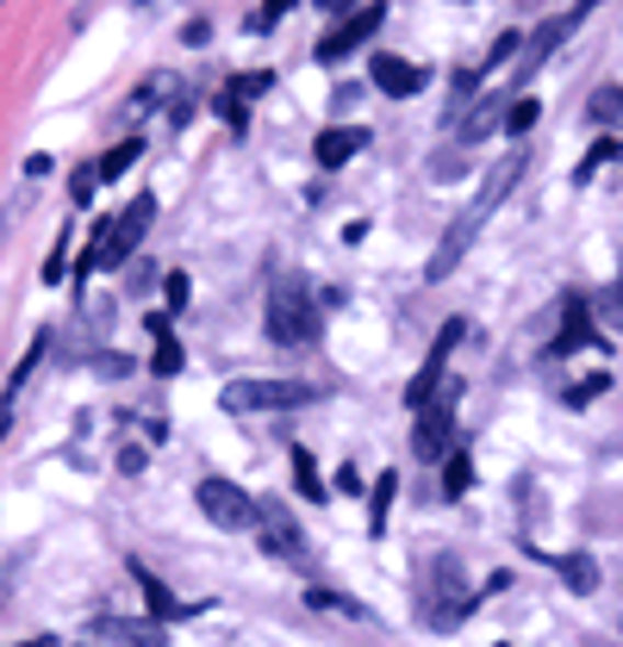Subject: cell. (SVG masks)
<instances>
[{"mask_svg": "<svg viewBox=\"0 0 623 647\" xmlns=\"http://www.w3.org/2000/svg\"><path fill=\"white\" fill-rule=\"evenodd\" d=\"M518 174H524V156H511V162H499V169L487 174V188L474 193L467 218H455V225H449V237L437 243V256H430V268H424V281H449V274H455V262H462L467 243H474V237H480V225H487V212L499 206L511 188H518Z\"/></svg>", "mask_w": 623, "mask_h": 647, "instance_id": "6da1fadb", "label": "cell"}, {"mask_svg": "<svg viewBox=\"0 0 623 647\" xmlns=\"http://www.w3.org/2000/svg\"><path fill=\"white\" fill-rule=\"evenodd\" d=\"M269 337L281 349H306L318 343V305H312L299 274H274L269 281Z\"/></svg>", "mask_w": 623, "mask_h": 647, "instance_id": "7a4b0ae2", "label": "cell"}, {"mask_svg": "<svg viewBox=\"0 0 623 647\" xmlns=\"http://www.w3.org/2000/svg\"><path fill=\"white\" fill-rule=\"evenodd\" d=\"M156 218V193H137L132 206L118 212V218H106V225L94 230V243H88V256H81V274H100V268H118L125 256H132L137 243H144V230H150Z\"/></svg>", "mask_w": 623, "mask_h": 647, "instance_id": "3957f363", "label": "cell"}, {"mask_svg": "<svg viewBox=\"0 0 623 647\" xmlns=\"http://www.w3.org/2000/svg\"><path fill=\"white\" fill-rule=\"evenodd\" d=\"M455 405H462V381L449 374L443 393L418 411V423H411V455L418 461H449L455 455Z\"/></svg>", "mask_w": 623, "mask_h": 647, "instance_id": "277c9868", "label": "cell"}, {"mask_svg": "<svg viewBox=\"0 0 623 647\" xmlns=\"http://www.w3.org/2000/svg\"><path fill=\"white\" fill-rule=\"evenodd\" d=\"M318 393H312L306 381H231L225 393H218V405L231 411V418H256V411H299V405H312Z\"/></svg>", "mask_w": 623, "mask_h": 647, "instance_id": "5b68a950", "label": "cell"}, {"mask_svg": "<svg viewBox=\"0 0 623 647\" xmlns=\"http://www.w3.org/2000/svg\"><path fill=\"white\" fill-rule=\"evenodd\" d=\"M194 504H200V517L213 523V530H225V535H237V530H256V498L237 486V479H200L194 486Z\"/></svg>", "mask_w": 623, "mask_h": 647, "instance_id": "8992f818", "label": "cell"}, {"mask_svg": "<svg viewBox=\"0 0 623 647\" xmlns=\"http://www.w3.org/2000/svg\"><path fill=\"white\" fill-rule=\"evenodd\" d=\"M256 542L274 554V560H306V523H293V511L281 498H256Z\"/></svg>", "mask_w": 623, "mask_h": 647, "instance_id": "52a82bcc", "label": "cell"}, {"mask_svg": "<svg viewBox=\"0 0 623 647\" xmlns=\"http://www.w3.org/2000/svg\"><path fill=\"white\" fill-rule=\"evenodd\" d=\"M462 343V318H449L443 324V337L430 343V355H424V367L406 381V411H424L437 393H443V381H449V349Z\"/></svg>", "mask_w": 623, "mask_h": 647, "instance_id": "ba28073f", "label": "cell"}, {"mask_svg": "<svg viewBox=\"0 0 623 647\" xmlns=\"http://www.w3.org/2000/svg\"><path fill=\"white\" fill-rule=\"evenodd\" d=\"M381 25H387V0H369V7H355L350 20L337 25V32H325V38H318V63H343L350 50H362V44H369Z\"/></svg>", "mask_w": 623, "mask_h": 647, "instance_id": "9c48e42d", "label": "cell"}, {"mask_svg": "<svg viewBox=\"0 0 623 647\" xmlns=\"http://www.w3.org/2000/svg\"><path fill=\"white\" fill-rule=\"evenodd\" d=\"M94 642H106V647H169V628L156 623V616H100Z\"/></svg>", "mask_w": 623, "mask_h": 647, "instance_id": "30bf717a", "label": "cell"}, {"mask_svg": "<svg viewBox=\"0 0 623 647\" xmlns=\"http://www.w3.org/2000/svg\"><path fill=\"white\" fill-rule=\"evenodd\" d=\"M369 76H374V88H381L387 100H411L418 88H424V69H418V63H406V57H374Z\"/></svg>", "mask_w": 623, "mask_h": 647, "instance_id": "8fae6325", "label": "cell"}, {"mask_svg": "<svg viewBox=\"0 0 623 647\" xmlns=\"http://www.w3.org/2000/svg\"><path fill=\"white\" fill-rule=\"evenodd\" d=\"M506 106H511L506 94H492V100H480V106H467V113L449 125V132H455V144L467 150V144H480L487 132H499V125H506Z\"/></svg>", "mask_w": 623, "mask_h": 647, "instance_id": "7c38bea8", "label": "cell"}, {"mask_svg": "<svg viewBox=\"0 0 623 647\" xmlns=\"http://www.w3.org/2000/svg\"><path fill=\"white\" fill-rule=\"evenodd\" d=\"M362 144H369V132H362V125H331V132L312 137V156H318V169H343Z\"/></svg>", "mask_w": 623, "mask_h": 647, "instance_id": "4fadbf2b", "label": "cell"}, {"mask_svg": "<svg viewBox=\"0 0 623 647\" xmlns=\"http://www.w3.org/2000/svg\"><path fill=\"white\" fill-rule=\"evenodd\" d=\"M132 572H137V591H144V604H150L156 623H181V616H188V604H175V598H169V586H162L144 560H132Z\"/></svg>", "mask_w": 623, "mask_h": 647, "instance_id": "5bb4252c", "label": "cell"}, {"mask_svg": "<svg viewBox=\"0 0 623 647\" xmlns=\"http://www.w3.org/2000/svg\"><path fill=\"white\" fill-rule=\"evenodd\" d=\"M586 343H599V330L586 318L580 293H567V324H562V337H555V355H574V349H586Z\"/></svg>", "mask_w": 623, "mask_h": 647, "instance_id": "9a60e30c", "label": "cell"}, {"mask_svg": "<svg viewBox=\"0 0 623 647\" xmlns=\"http://www.w3.org/2000/svg\"><path fill=\"white\" fill-rule=\"evenodd\" d=\"M555 572H562V586L574 591V598H592V591H599V560H592V554H562Z\"/></svg>", "mask_w": 623, "mask_h": 647, "instance_id": "2e32d148", "label": "cell"}, {"mask_svg": "<svg viewBox=\"0 0 623 647\" xmlns=\"http://www.w3.org/2000/svg\"><path fill=\"white\" fill-rule=\"evenodd\" d=\"M393 492H399V474H381L369 492V530L387 535V517H393Z\"/></svg>", "mask_w": 623, "mask_h": 647, "instance_id": "e0dca14e", "label": "cell"}, {"mask_svg": "<svg viewBox=\"0 0 623 647\" xmlns=\"http://www.w3.org/2000/svg\"><path fill=\"white\" fill-rule=\"evenodd\" d=\"M137 156H144V137H125V144H113V150L94 162V174H100V181H118V174L137 162Z\"/></svg>", "mask_w": 623, "mask_h": 647, "instance_id": "ac0fdd59", "label": "cell"}, {"mask_svg": "<svg viewBox=\"0 0 623 647\" xmlns=\"http://www.w3.org/2000/svg\"><path fill=\"white\" fill-rule=\"evenodd\" d=\"M293 486H299V492H306L312 504H318V498H331V486L318 479V461H312L306 449H293Z\"/></svg>", "mask_w": 623, "mask_h": 647, "instance_id": "d6986e66", "label": "cell"}, {"mask_svg": "<svg viewBox=\"0 0 623 647\" xmlns=\"http://www.w3.org/2000/svg\"><path fill=\"white\" fill-rule=\"evenodd\" d=\"M574 20H580V13H562V20H548L543 32H536V38H530V69H536V63H543L548 50H555V44H562L567 32H574Z\"/></svg>", "mask_w": 623, "mask_h": 647, "instance_id": "ffe728a7", "label": "cell"}, {"mask_svg": "<svg viewBox=\"0 0 623 647\" xmlns=\"http://www.w3.org/2000/svg\"><path fill=\"white\" fill-rule=\"evenodd\" d=\"M536 118H543V106H536L530 94H518L506 106V137H530V132H536Z\"/></svg>", "mask_w": 623, "mask_h": 647, "instance_id": "44dd1931", "label": "cell"}, {"mask_svg": "<svg viewBox=\"0 0 623 647\" xmlns=\"http://www.w3.org/2000/svg\"><path fill=\"white\" fill-rule=\"evenodd\" d=\"M467 486H474V461L455 449V455L443 461V492H449V498H467Z\"/></svg>", "mask_w": 623, "mask_h": 647, "instance_id": "7402d4cb", "label": "cell"}, {"mask_svg": "<svg viewBox=\"0 0 623 647\" xmlns=\"http://www.w3.org/2000/svg\"><path fill=\"white\" fill-rule=\"evenodd\" d=\"M150 343H156L150 374H162V381H175V374H181V343H175V330H169V337H150Z\"/></svg>", "mask_w": 623, "mask_h": 647, "instance_id": "603a6c76", "label": "cell"}, {"mask_svg": "<svg viewBox=\"0 0 623 647\" xmlns=\"http://www.w3.org/2000/svg\"><path fill=\"white\" fill-rule=\"evenodd\" d=\"M269 88H274V76H269V69H243V76H231V88H225V94H237L243 106H250V100H262Z\"/></svg>", "mask_w": 623, "mask_h": 647, "instance_id": "cb8c5ba5", "label": "cell"}, {"mask_svg": "<svg viewBox=\"0 0 623 647\" xmlns=\"http://www.w3.org/2000/svg\"><path fill=\"white\" fill-rule=\"evenodd\" d=\"M592 118L599 125H623V88H599L592 94Z\"/></svg>", "mask_w": 623, "mask_h": 647, "instance_id": "d4e9b609", "label": "cell"}, {"mask_svg": "<svg viewBox=\"0 0 623 647\" xmlns=\"http://www.w3.org/2000/svg\"><path fill=\"white\" fill-rule=\"evenodd\" d=\"M306 604H312V610H343V616H355V623L369 616V610L355 604V598H337V591H306Z\"/></svg>", "mask_w": 623, "mask_h": 647, "instance_id": "484cf974", "label": "cell"}, {"mask_svg": "<svg viewBox=\"0 0 623 647\" xmlns=\"http://www.w3.org/2000/svg\"><path fill=\"white\" fill-rule=\"evenodd\" d=\"M599 393H611V374H592V381H580V386H567V405L580 411V405H592Z\"/></svg>", "mask_w": 623, "mask_h": 647, "instance_id": "4316f807", "label": "cell"}, {"mask_svg": "<svg viewBox=\"0 0 623 647\" xmlns=\"http://www.w3.org/2000/svg\"><path fill=\"white\" fill-rule=\"evenodd\" d=\"M188 293H194V286H188V274H181V268H169V274H162V299H169V311H181V305H188Z\"/></svg>", "mask_w": 623, "mask_h": 647, "instance_id": "83f0119b", "label": "cell"}, {"mask_svg": "<svg viewBox=\"0 0 623 647\" xmlns=\"http://www.w3.org/2000/svg\"><path fill=\"white\" fill-rule=\"evenodd\" d=\"M611 156H623V144H611V137H604V144H592V150H586V162H580V181H592V174H599V162H611Z\"/></svg>", "mask_w": 623, "mask_h": 647, "instance_id": "f1b7e54d", "label": "cell"}, {"mask_svg": "<svg viewBox=\"0 0 623 647\" xmlns=\"http://www.w3.org/2000/svg\"><path fill=\"white\" fill-rule=\"evenodd\" d=\"M94 188H100V174H94V162H88V169H76V181H69V200H76V206H88V200H94Z\"/></svg>", "mask_w": 623, "mask_h": 647, "instance_id": "f546056e", "label": "cell"}, {"mask_svg": "<svg viewBox=\"0 0 623 647\" xmlns=\"http://www.w3.org/2000/svg\"><path fill=\"white\" fill-rule=\"evenodd\" d=\"M63 268H69V237H57V249L44 256V286H57V281H63Z\"/></svg>", "mask_w": 623, "mask_h": 647, "instance_id": "4dcf8cb0", "label": "cell"}, {"mask_svg": "<svg viewBox=\"0 0 623 647\" xmlns=\"http://www.w3.org/2000/svg\"><path fill=\"white\" fill-rule=\"evenodd\" d=\"M218 113H225V125H231V132H243V125H250V106H243L237 94H218Z\"/></svg>", "mask_w": 623, "mask_h": 647, "instance_id": "1f68e13d", "label": "cell"}, {"mask_svg": "<svg viewBox=\"0 0 623 647\" xmlns=\"http://www.w3.org/2000/svg\"><path fill=\"white\" fill-rule=\"evenodd\" d=\"M293 0H262V13H256L250 20V32H274V25H281V13H287Z\"/></svg>", "mask_w": 623, "mask_h": 647, "instance_id": "d6a6232c", "label": "cell"}, {"mask_svg": "<svg viewBox=\"0 0 623 647\" xmlns=\"http://www.w3.org/2000/svg\"><path fill=\"white\" fill-rule=\"evenodd\" d=\"M331 492H343V498H362V492H369V486H362V474H355V461H350V467H337V486H331Z\"/></svg>", "mask_w": 623, "mask_h": 647, "instance_id": "836d02e7", "label": "cell"}, {"mask_svg": "<svg viewBox=\"0 0 623 647\" xmlns=\"http://www.w3.org/2000/svg\"><path fill=\"white\" fill-rule=\"evenodd\" d=\"M518 44H524V38H518V32H506V38L492 44V57H487V69H499V63H506V57H518Z\"/></svg>", "mask_w": 623, "mask_h": 647, "instance_id": "e575fe53", "label": "cell"}, {"mask_svg": "<svg viewBox=\"0 0 623 647\" xmlns=\"http://www.w3.org/2000/svg\"><path fill=\"white\" fill-rule=\"evenodd\" d=\"M206 38H213V25H206V20H188V25H181V44H206Z\"/></svg>", "mask_w": 623, "mask_h": 647, "instance_id": "d590c367", "label": "cell"}, {"mask_svg": "<svg viewBox=\"0 0 623 647\" xmlns=\"http://www.w3.org/2000/svg\"><path fill=\"white\" fill-rule=\"evenodd\" d=\"M100 374H106V381H118V374H132V362H125V355H100Z\"/></svg>", "mask_w": 623, "mask_h": 647, "instance_id": "8d00e7d4", "label": "cell"}, {"mask_svg": "<svg viewBox=\"0 0 623 647\" xmlns=\"http://www.w3.org/2000/svg\"><path fill=\"white\" fill-rule=\"evenodd\" d=\"M144 330H150V337H169V330H175V318H169V311H150V318H144Z\"/></svg>", "mask_w": 623, "mask_h": 647, "instance_id": "74e56055", "label": "cell"}, {"mask_svg": "<svg viewBox=\"0 0 623 647\" xmlns=\"http://www.w3.org/2000/svg\"><path fill=\"white\" fill-rule=\"evenodd\" d=\"M118 467H125V474H144V449H118Z\"/></svg>", "mask_w": 623, "mask_h": 647, "instance_id": "f35d334b", "label": "cell"}, {"mask_svg": "<svg viewBox=\"0 0 623 647\" xmlns=\"http://www.w3.org/2000/svg\"><path fill=\"white\" fill-rule=\"evenodd\" d=\"M312 7H318V13H350L355 0H312Z\"/></svg>", "mask_w": 623, "mask_h": 647, "instance_id": "ab89813d", "label": "cell"}, {"mask_svg": "<svg viewBox=\"0 0 623 647\" xmlns=\"http://www.w3.org/2000/svg\"><path fill=\"white\" fill-rule=\"evenodd\" d=\"M20 647H57V642H50V635H32V642H20Z\"/></svg>", "mask_w": 623, "mask_h": 647, "instance_id": "60d3db41", "label": "cell"}, {"mask_svg": "<svg viewBox=\"0 0 623 647\" xmlns=\"http://www.w3.org/2000/svg\"><path fill=\"white\" fill-rule=\"evenodd\" d=\"M586 7H592V0H586Z\"/></svg>", "mask_w": 623, "mask_h": 647, "instance_id": "b9f144b4", "label": "cell"}, {"mask_svg": "<svg viewBox=\"0 0 623 647\" xmlns=\"http://www.w3.org/2000/svg\"><path fill=\"white\" fill-rule=\"evenodd\" d=\"M618 293H623V286H618Z\"/></svg>", "mask_w": 623, "mask_h": 647, "instance_id": "7bdbcfd3", "label": "cell"}]
</instances>
